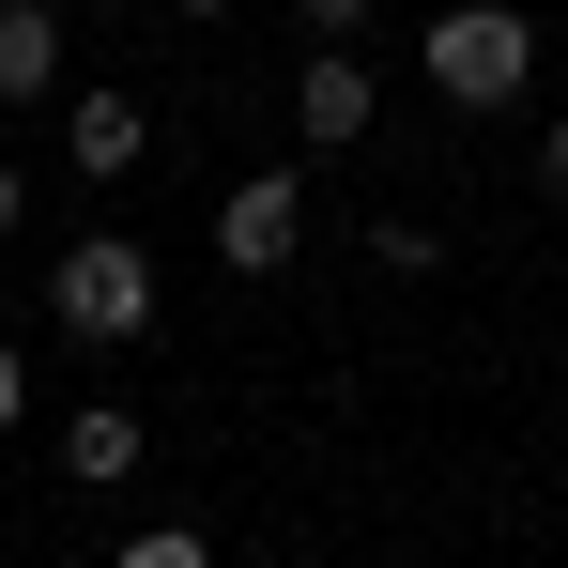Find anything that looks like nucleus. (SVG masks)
<instances>
[{
  "mask_svg": "<svg viewBox=\"0 0 568 568\" xmlns=\"http://www.w3.org/2000/svg\"><path fill=\"white\" fill-rule=\"evenodd\" d=\"M415 62H430V93H446V108H507L523 78H538V31H523L507 0H446Z\"/></svg>",
  "mask_w": 568,
  "mask_h": 568,
  "instance_id": "1",
  "label": "nucleus"
},
{
  "mask_svg": "<svg viewBox=\"0 0 568 568\" xmlns=\"http://www.w3.org/2000/svg\"><path fill=\"white\" fill-rule=\"evenodd\" d=\"M47 323H62V338H139V323H154V262H139L123 231H78V246L47 262Z\"/></svg>",
  "mask_w": 568,
  "mask_h": 568,
  "instance_id": "2",
  "label": "nucleus"
},
{
  "mask_svg": "<svg viewBox=\"0 0 568 568\" xmlns=\"http://www.w3.org/2000/svg\"><path fill=\"white\" fill-rule=\"evenodd\" d=\"M369 123H384V78L354 62V31H323V47L292 62V139H323V154H354Z\"/></svg>",
  "mask_w": 568,
  "mask_h": 568,
  "instance_id": "3",
  "label": "nucleus"
},
{
  "mask_svg": "<svg viewBox=\"0 0 568 568\" xmlns=\"http://www.w3.org/2000/svg\"><path fill=\"white\" fill-rule=\"evenodd\" d=\"M292 231H307L292 170H246V185L215 200V262H231V277H277V262H292Z\"/></svg>",
  "mask_w": 568,
  "mask_h": 568,
  "instance_id": "4",
  "label": "nucleus"
},
{
  "mask_svg": "<svg viewBox=\"0 0 568 568\" xmlns=\"http://www.w3.org/2000/svg\"><path fill=\"white\" fill-rule=\"evenodd\" d=\"M62 93V0H0V108Z\"/></svg>",
  "mask_w": 568,
  "mask_h": 568,
  "instance_id": "5",
  "label": "nucleus"
},
{
  "mask_svg": "<svg viewBox=\"0 0 568 568\" xmlns=\"http://www.w3.org/2000/svg\"><path fill=\"white\" fill-rule=\"evenodd\" d=\"M62 139H78V170L108 185V170H139V139H154V108H139V93H78V108H62Z\"/></svg>",
  "mask_w": 568,
  "mask_h": 568,
  "instance_id": "6",
  "label": "nucleus"
},
{
  "mask_svg": "<svg viewBox=\"0 0 568 568\" xmlns=\"http://www.w3.org/2000/svg\"><path fill=\"white\" fill-rule=\"evenodd\" d=\"M62 476H78V491H123V476H139V415H123V399L62 415Z\"/></svg>",
  "mask_w": 568,
  "mask_h": 568,
  "instance_id": "7",
  "label": "nucleus"
},
{
  "mask_svg": "<svg viewBox=\"0 0 568 568\" xmlns=\"http://www.w3.org/2000/svg\"><path fill=\"white\" fill-rule=\"evenodd\" d=\"M369 262H384V277H430V262H446V231H430V215H384Z\"/></svg>",
  "mask_w": 568,
  "mask_h": 568,
  "instance_id": "8",
  "label": "nucleus"
},
{
  "mask_svg": "<svg viewBox=\"0 0 568 568\" xmlns=\"http://www.w3.org/2000/svg\"><path fill=\"white\" fill-rule=\"evenodd\" d=\"M16 415H31V354L0 338V430H16Z\"/></svg>",
  "mask_w": 568,
  "mask_h": 568,
  "instance_id": "9",
  "label": "nucleus"
},
{
  "mask_svg": "<svg viewBox=\"0 0 568 568\" xmlns=\"http://www.w3.org/2000/svg\"><path fill=\"white\" fill-rule=\"evenodd\" d=\"M538 185L568 200V108H554V123H538Z\"/></svg>",
  "mask_w": 568,
  "mask_h": 568,
  "instance_id": "10",
  "label": "nucleus"
},
{
  "mask_svg": "<svg viewBox=\"0 0 568 568\" xmlns=\"http://www.w3.org/2000/svg\"><path fill=\"white\" fill-rule=\"evenodd\" d=\"M369 16H384V0H307V31H369Z\"/></svg>",
  "mask_w": 568,
  "mask_h": 568,
  "instance_id": "11",
  "label": "nucleus"
},
{
  "mask_svg": "<svg viewBox=\"0 0 568 568\" xmlns=\"http://www.w3.org/2000/svg\"><path fill=\"white\" fill-rule=\"evenodd\" d=\"M16 215H31V185H16V154H0V231H16Z\"/></svg>",
  "mask_w": 568,
  "mask_h": 568,
  "instance_id": "12",
  "label": "nucleus"
},
{
  "mask_svg": "<svg viewBox=\"0 0 568 568\" xmlns=\"http://www.w3.org/2000/svg\"><path fill=\"white\" fill-rule=\"evenodd\" d=\"M185 16H231V0H185Z\"/></svg>",
  "mask_w": 568,
  "mask_h": 568,
  "instance_id": "13",
  "label": "nucleus"
}]
</instances>
